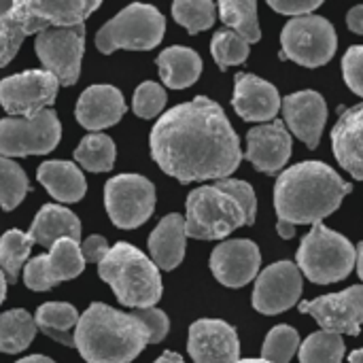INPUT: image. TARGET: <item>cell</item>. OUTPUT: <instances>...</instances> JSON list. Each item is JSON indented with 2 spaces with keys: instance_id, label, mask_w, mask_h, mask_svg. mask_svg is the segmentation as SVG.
Listing matches in <instances>:
<instances>
[{
  "instance_id": "cell-1",
  "label": "cell",
  "mask_w": 363,
  "mask_h": 363,
  "mask_svg": "<svg viewBox=\"0 0 363 363\" xmlns=\"http://www.w3.org/2000/svg\"><path fill=\"white\" fill-rule=\"evenodd\" d=\"M155 164L181 183L228 179L242 160L240 140L223 108L196 96L164 113L149 136Z\"/></svg>"
},
{
  "instance_id": "cell-2",
  "label": "cell",
  "mask_w": 363,
  "mask_h": 363,
  "mask_svg": "<svg viewBox=\"0 0 363 363\" xmlns=\"http://www.w3.org/2000/svg\"><path fill=\"white\" fill-rule=\"evenodd\" d=\"M351 185L323 162H302L281 172L274 187L279 221L315 225L338 211Z\"/></svg>"
},
{
  "instance_id": "cell-3",
  "label": "cell",
  "mask_w": 363,
  "mask_h": 363,
  "mask_svg": "<svg viewBox=\"0 0 363 363\" xmlns=\"http://www.w3.org/2000/svg\"><path fill=\"white\" fill-rule=\"evenodd\" d=\"M185 232L198 240H219L242 225H251L257 213V198L249 183L223 179L204 185L187 196Z\"/></svg>"
},
{
  "instance_id": "cell-4",
  "label": "cell",
  "mask_w": 363,
  "mask_h": 363,
  "mask_svg": "<svg viewBox=\"0 0 363 363\" xmlns=\"http://www.w3.org/2000/svg\"><path fill=\"white\" fill-rule=\"evenodd\" d=\"M149 345L147 328L134 313L94 302L74 330V347L87 363H130Z\"/></svg>"
},
{
  "instance_id": "cell-5",
  "label": "cell",
  "mask_w": 363,
  "mask_h": 363,
  "mask_svg": "<svg viewBox=\"0 0 363 363\" xmlns=\"http://www.w3.org/2000/svg\"><path fill=\"white\" fill-rule=\"evenodd\" d=\"M96 9L100 2L89 0H0V68L17 55L30 34L81 26Z\"/></svg>"
},
{
  "instance_id": "cell-6",
  "label": "cell",
  "mask_w": 363,
  "mask_h": 363,
  "mask_svg": "<svg viewBox=\"0 0 363 363\" xmlns=\"http://www.w3.org/2000/svg\"><path fill=\"white\" fill-rule=\"evenodd\" d=\"M98 277L111 285L115 298L134 311L153 308L162 298L157 266L130 242H117L98 264Z\"/></svg>"
},
{
  "instance_id": "cell-7",
  "label": "cell",
  "mask_w": 363,
  "mask_h": 363,
  "mask_svg": "<svg viewBox=\"0 0 363 363\" xmlns=\"http://www.w3.org/2000/svg\"><path fill=\"white\" fill-rule=\"evenodd\" d=\"M357 262V251L349 238L315 223L298 249V266L308 281L330 285L347 279Z\"/></svg>"
},
{
  "instance_id": "cell-8",
  "label": "cell",
  "mask_w": 363,
  "mask_h": 363,
  "mask_svg": "<svg viewBox=\"0 0 363 363\" xmlns=\"http://www.w3.org/2000/svg\"><path fill=\"white\" fill-rule=\"evenodd\" d=\"M166 30L164 15L151 4H130L106 21L96 34V47L104 55L115 49L147 51L162 43Z\"/></svg>"
},
{
  "instance_id": "cell-9",
  "label": "cell",
  "mask_w": 363,
  "mask_h": 363,
  "mask_svg": "<svg viewBox=\"0 0 363 363\" xmlns=\"http://www.w3.org/2000/svg\"><path fill=\"white\" fill-rule=\"evenodd\" d=\"M281 60H291L306 68L328 64L338 47L334 26L319 15H302L287 21L281 34Z\"/></svg>"
},
{
  "instance_id": "cell-10",
  "label": "cell",
  "mask_w": 363,
  "mask_h": 363,
  "mask_svg": "<svg viewBox=\"0 0 363 363\" xmlns=\"http://www.w3.org/2000/svg\"><path fill=\"white\" fill-rule=\"evenodd\" d=\"M62 125L53 108H45L32 117L0 119V155L26 157L45 155L60 143Z\"/></svg>"
},
{
  "instance_id": "cell-11",
  "label": "cell",
  "mask_w": 363,
  "mask_h": 363,
  "mask_svg": "<svg viewBox=\"0 0 363 363\" xmlns=\"http://www.w3.org/2000/svg\"><path fill=\"white\" fill-rule=\"evenodd\" d=\"M104 206L121 230L143 225L155 211V187L143 174H117L104 185Z\"/></svg>"
},
{
  "instance_id": "cell-12",
  "label": "cell",
  "mask_w": 363,
  "mask_h": 363,
  "mask_svg": "<svg viewBox=\"0 0 363 363\" xmlns=\"http://www.w3.org/2000/svg\"><path fill=\"white\" fill-rule=\"evenodd\" d=\"M36 55L60 85H74L85 51V26L49 28L36 36Z\"/></svg>"
},
{
  "instance_id": "cell-13",
  "label": "cell",
  "mask_w": 363,
  "mask_h": 363,
  "mask_svg": "<svg viewBox=\"0 0 363 363\" xmlns=\"http://www.w3.org/2000/svg\"><path fill=\"white\" fill-rule=\"evenodd\" d=\"M60 83L47 70H26L0 81V106L13 117H32L49 108Z\"/></svg>"
},
{
  "instance_id": "cell-14",
  "label": "cell",
  "mask_w": 363,
  "mask_h": 363,
  "mask_svg": "<svg viewBox=\"0 0 363 363\" xmlns=\"http://www.w3.org/2000/svg\"><path fill=\"white\" fill-rule=\"evenodd\" d=\"M85 270L81 247L72 238H60L47 255H38L23 266V283L32 291H47L64 281L77 279Z\"/></svg>"
},
{
  "instance_id": "cell-15",
  "label": "cell",
  "mask_w": 363,
  "mask_h": 363,
  "mask_svg": "<svg viewBox=\"0 0 363 363\" xmlns=\"http://www.w3.org/2000/svg\"><path fill=\"white\" fill-rule=\"evenodd\" d=\"M300 311L315 317L325 332L357 336L363 325V285L304 302L300 304Z\"/></svg>"
},
{
  "instance_id": "cell-16",
  "label": "cell",
  "mask_w": 363,
  "mask_h": 363,
  "mask_svg": "<svg viewBox=\"0 0 363 363\" xmlns=\"http://www.w3.org/2000/svg\"><path fill=\"white\" fill-rule=\"evenodd\" d=\"M302 294V274L296 264L279 262L268 266L255 283L253 306L264 315H279L298 304Z\"/></svg>"
},
{
  "instance_id": "cell-17",
  "label": "cell",
  "mask_w": 363,
  "mask_h": 363,
  "mask_svg": "<svg viewBox=\"0 0 363 363\" xmlns=\"http://www.w3.org/2000/svg\"><path fill=\"white\" fill-rule=\"evenodd\" d=\"M187 351L196 363H236L240 357V342L230 323L200 319L189 328Z\"/></svg>"
},
{
  "instance_id": "cell-18",
  "label": "cell",
  "mask_w": 363,
  "mask_h": 363,
  "mask_svg": "<svg viewBox=\"0 0 363 363\" xmlns=\"http://www.w3.org/2000/svg\"><path fill=\"white\" fill-rule=\"evenodd\" d=\"M262 255L251 240H225L211 255V270L215 279L232 289L245 287L259 272Z\"/></svg>"
},
{
  "instance_id": "cell-19",
  "label": "cell",
  "mask_w": 363,
  "mask_h": 363,
  "mask_svg": "<svg viewBox=\"0 0 363 363\" xmlns=\"http://www.w3.org/2000/svg\"><path fill=\"white\" fill-rule=\"evenodd\" d=\"M283 113L289 130L311 149L319 145L328 119V104L321 94L313 89L289 94L283 100Z\"/></svg>"
},
{
  "instance_id": "cell-20",
  "label": "cell",
  "mask_w": 363,
  "mask_h": 363,
  "mask_svg": "<svg viewBox=\"0 0 363 363\" xmlns=\"http://www.w3.org/2000/svg\"><path fill=\"white\" fill-rule=\"evenodd\" d=\"M291 155V134L281 121L264 123L247 134V160L266 174H277Z\"/></svg>"
},
{
  "instance_id": "cell-21",
  "label": "cell",
  "mask_w": 363,
  "mask_h": 363,
  "mask_svg": "<svg viewBox=\"0 0 363 363\" xmlns=\"http://www.w3.org/2000/svg\"><path fill=\"white\" fill-rule=\"evenodd\" d=\"M125 115L123 94L115 85L96 83L89 85L77 102L74 117L87 130H104L115 125Z\"/></svg>"
},
{
  "instance_id": "cell-22",
  "label": "cell",
  "mask_w": 363,
  "mask_h": 363,
  "mask_svg": "<svg viewBox=\"0 0 363 363\" xmlns=\"http://www.w3.org/2000/svg\"><path fill=\"white\" fill-rule=\"evenodd\" d=\"M234 111L247 121L274 119L281 108V96L277 87L255 74L238 72L234 79Z\"/></svg>"
},
{
  "instance_id": "cell-23",
  "label": "cell",
  "mask_w": 363,
  "mask_h": 363,
  "mask_svg": "<svg viewBox=\"0 0 363 363\" xmlns=\"http://www.w3.org/2000/svg\"><path fill=\"white\" fill-rule=\"evenodd\" d=\"M332 147L338 164L363 181V104L342 113L332 130Z\"/></svg>"
},
{
  "instance_id": "cell-24",
  "label": "cell",
  "mask_w": 363,
  "mask_h": 363,
  "mask_svg": "<svg viewBox=\"0 0 363 363\" xmlns=\"http://www.w3.org/2000/svg\"><path fill=\"white\" fill-rule=\"evenodd\" d=\"M185 219L179 213L166 215L149 236L151 262L162 270H174L185 257Z\"/></svg>"
},
{
  "instance_id": "cell-25",
  "label": "cell",
  "mask_w": 363,
  "mask_h": 363,
  "mask_svg": "<svg viewBox=\"0 0 363 363\" xmlns=\"http://www.w3.org/2000/svg\"><path fill=\"white\" fill-rule=\"evenodd\" d=\"M36 179L47 189V194L57 202H66V204L79 202L87 191L85 177L72 162H64V160L45 162L38 166Z\"/></svg>"
},
{
  "instance_id": "cell-26",
  "label": "cell",
  "mask_w": 363,
  "mask_h": 363,
  "mask_svg": "<svg viewBox=\"0 0 363 363\" xmlns=\"http://www.w3.org/2000/svg\"><path fill=\"white\" fill-rule=\"evenodd\" d=\"M34 242H38L40 247H53L60 238H72L79 242L81 238V221L79 217L60 206V204H45L38 215L34 217L30 232H28Z\"/></svg>"
},
{
  "instance_id": "cell-27",
  "label": "cell",
  "mask_w": 363,
  "mask_h": 363,
  "mask_svg": "<svg viewBox=\"0 0 363 363\" xmlns=\"http://www.w3.org/2000/svg\"><path fill=\"white\" fill-rule=\"evenodd\" d=\"M157 68L164 85L170 89H185L200 79L202 57L189 47H168L157 55Z\"/></svg>"
},
{
  "instance_id": "cell-28",
  "label": "cell",
  "mask_w": 363,
  "mask_h": 363,
  "mask_svg": "<svg viewBox=\"0 0 363 363\" xmlns=\"http://www.w3.org/2000/svg\"><path fill=\"white\" fill-rule=\"evenodd\" d=\"M36 334V321L23 308L6 311L0 315V351L2 353H21L30 347Z\"/></svg>"
},
{
  "instance_id": "cell-29",
  "label": "cell",
  "mask_w": 363,
  "mask_h": 363,
  "mask_svg": "<svg viewBox=\"0 0 363 363\" xmlns=\"http://www.w3.org/2000/svg\"><path fill=\"white\" fill-rule=\"evenodd\" d=\"M221 21L228 23L247 43H257L262 38L257 21V4L253 0H223L219 2Z\"/></svg>"
},
{
  "instance_id": "cell-30",
  "label": "cell",
  "mask_w": 363,
  "mask_h": 363,
  "mask_svg": "<svg viewBox=\"0 0 363 363\" xmlns=\"http://www.w3.org/2000/svg\"><path fill=\"white\" fill-rule=\"evenodd\" d=\"M34 238L28 232L9 230L0 238V270L6 277V283H17L21 268L28 264L30 249Z\"/></svg>"
},
{
  "instance_id": "cell-31",
  "label": "cell",
  "mask_w": 363,
  "mask_h": 363,
  "mask_svg": "<svg viewBox=\"0 0 363 363\" xmlns=\"http://www.w3.org/2000/svg\"><path fill=\"white\" fill-rule=\"evenodd\" d=\"M74 160L89 172H108L115 164V143L106 134H87L74 149Z\"/></svg>"
},
{
  "instance_id": "cell-32",
  "label": "cell",
  "mask_w": 363,
  "mask_h": 363,
  "mask_svg": "<svg viewBox=\"0 0 363 363\" xmlns=\"http://www.w3.org/2000/svg\"><path fill=\"white\" fill-rule=\"evenodd\" d=\"M345 340L340 334L317 332L308 336L300 349V363H342Z\"/></svg>"
},
{
  "instance_id": "cell-33",
  "label": "cell",
  "mask_w": 363,
  "mask_h": 363,
  "mask_svg": "<svg viewBox=\"0 0 363 363\" xmlns=\"http://www.w3.org/2000/svg\"><path fill=\"white\" fill-rule=\"evenodd\" d=\"M30 189L26 172L9 157L0 155V208L13 211L21 204Z\"/></svg>"
},
{
  "instance_id": "cell-34",
  "label": "cell",
  "mask_w": 363,
  "mask_h": 363,
  "mask_svg": "<svg viewBox=\"0 0 363 363\" xmlns=\"http://www.w3.org/2000/svg\"><path fill=\"white\" fill-rule=\"evenodd\" d=\"M217 6L211 0H177L172 4V17L187 28L189 34L208 30L215 23Z\"/></svg>"
},
{
  "instance_id": "cell-35",
  "label": "cell",
  "mask_w": 363,
  "mask_h": 363,
  "mask_svg": "<svg viewBox=\"0 0 363 363\" xmlns=\"http://www.w3.org/2000/svg\"><path fill=\"white\" fill-rule=\"evenodd\" d=\"M211 53L221 70L238 66L249 57V43L232 30H221L211 40Z\"/></svg>"
},
{
  "instance_id": "cell-36",
  "label": "cell",
  "mask_w": 363,
  "mask_h": 363,
  "mask_svg": "<svg viewBox=\"0 0 363 363\" xmlns=\"http://www.w3.org/2000/svg\"><path fill=\"white\" fill-rule=\"evenodd\" d=\"M300 345V336L289 325H277L264 340L262 359L270 363H289Z\"/></svg>"
},
{
  "instance_id": "cell-37",
  "label": "cell",
  "mask_w": 363,
  "mask_h": 363,
  "mask_svg": "<svg viewBox=\"0 0 363 363\" xmlns=\"http://www.w3.org/2000/svg\"><path fill=\"white\" fill-rule=\"evenodd\" d=\"M36 325L40 330L70 332L79 323V313L72 304L66 302H47L36 311Z\"/></svg>"
},
{
  "instance_id": "cell-38",
  "label": "cell",
  "mask_w": 363,
  "mask_h": 363,
  "mask_svg": "<svg viewBox=\"0 0 363 363\" xmlns=\"http://www.w3.org/2000/svg\"><path fill=\"white\" fill-rule=\"evenodd\" d=\"M166 106V89L155 81H145L136 87L132 108L143 119H153Z\"/></svg>"
},
{
  "instance_id": "cell-39",
  "label": "cell",
  "mask_w": 363,
  "mask_h": 363,
  "mask_svg": "<svg viewBox=\"0 0 363 363\" xmlns=\"http://www.w3.org/2000/svg\"><path fill=\"white\" fill-rule=\"evenodd\" d=\"M342 74L347 85L363 98V45L351 47L342 57Z\"/></svg>"
},
{
  "instance_id": "cell-40",
  "label": "cell",
  "mask_w": 363,
  "mask_h": 363,
  "mask_svg": "<svg viewBox=\"0 0 363 363\" xmlns=\"http://www.w3.org/2000/svg\"><path fill=\"white\" fill-rule=\"evenodd\" d=\"M134 317L147 328L149 345H157V342H162L166 338V334L170 330V321H168L164 311H160V308H143V311H134Z\"/></svg>"
},
{
  "instance_id": "cell-41",
  "label": "cell",
  "mask_w": 363,
  "mask_h": 363,
  "mask_svg": "<svg viewBox=\"0 0 363 363\" xmlns=\"http://www.w3.org/2000/svg\"><path fill=\"white\" fill-rule=\"evenodd\" d=\"M270 6H272L274 11L283 13V15L302 17V15H313V11L319 9L321 2H319V0H281V2L272 0Z\"/></svg>"
},
{
  "instance_id": "cell-42",
  "label": "cell",
  "mask_w": 363,
  "mask_h": 363,
  "mask_svg": "<svg viewBox=\"0 0 363 363\" xmlns=\"http://www.w3.org/2000/svg\"><path fill=\"white\" fill-rule=\"evenodd\" d=\"M108 249H111V247H108L106 238L94 234V236H89V238L81 245V255H83L85 264H87V262H89V264H100V262L106 257Z\"/></svg>"
},
{
  "instance_id": "cell-43",
  "label": "cell",
  "mask_w": 363,
  "mask_h": 363,
  "mask_svg": "<svg viewBox=\"0 0 363 363\" xmlns=\"http://www.w3.org/2000/svg\"><path fill=\"white\" fill-rule=\"evenodd\" d=\"M347 26L355 32V34H363V4H357L349 11L347 15Z\"/></svg>"
},
{
  "instance_id": "cell-44",
  "label": "cell",
  "mask_w": 363,
  "mask_h": 363,
  "mask_svg": "<svg viewBox=\"0 0 363 363\" xmlns=\"http://www.w3.org/2000/svg\"><path fill=\"white\" fill-rule=\"evenodd\" d=\"M47 338L64 345V347H74V334L72 332H53V330H40Z\"/></svg>"
},
{
  "instance_id": "cell-45",
  "label": "cell",
  "mask_w": 363,
  "mask_h": 363,
  "mask_svg": "<svg viewBox=\"0 0 363 363\" xmlns=\"http://www.w3.org/2000/svg\"><path fill=\"white\" fill-rule=\"evenodd\" d=\"M277 232H279V236H281V238L289 240V238H294L296 225H291V223H285V221H279V223H277Z\"/></svg>"
},
{
  "instance_id": "cell-46",
  "label": "cell",
  "mask_w": 363,
  "mask_h": 363,
  "mask_svg": "<svg viewBox=\"0 0 363 363\" xmlns=\"http://www.w3.org/2000/svg\"><path fill=\"white\" fill-rule=\"evenodd\" d=\"M155 363H185L183 362V357L179 355V353H172V351H166V353H162Z\"/></svg>"
},
{
  "instance_id": "cell-47",
  "label": "cell",
  "mask_w": 363,
  "mask_h": 363,
  "mask_svg": "<svg viewBox=\"0 0 363 363\" xmlns=\"http://www.w3.org/2000/svg\"><path fill=\"white\" fill-rule=\"evenodd\" d=\"M17 363H55V362H53V359H49V357H45V355H30V357L19 359Z\"/></svg>"
},
{
  "instance_id": "cell-48",
  "label": "cell",
  "mask_w": 363,
  "mask_h": 363,
  "mask_svg": "<svg viewBox=\"0 0 363 363\" xmlns=\"http://www.w3.org/2000/svg\"><path fill=\"white\" fill-rule=\"evenodd\" d=\"M357 272H359V279L363 281V242L357 245Z\"/></svg>"
},
{
  "instance_id": "cell-49",
  "label": "cell",
  "mask_w": 363,
  "mask_h": 363,
  "mask_svg": "<svg viewBox=\"0 0 363 363\" xmlns=\"http://www.w3.org/2000/svg\"><path fill=\"white\" fill-rule=\"evenodd\" d=\"M6 277H4V272L0 270V304L4 302V298H6Z\"/></svg>"
},
{
  "instance_id": "cell-50",
  "label": "cell",
  "mask_w": 363,
  "mask_h": 363,
  "mask_svg": "<svg viewBox=\"0 0 363 363\" xmlns=\"http://www.w3.org/2000/svg\"><path fill=\"white\" fill-rule=\"evenodd\" d=\"M349 362H351V363H363V349H359V351H353V353L349 355Z\"/></svg>"
},
{
  "instance_id": "cell-51",
  "label": "cell",
  "mask_w": 363,
  "mask_h": 363,
  "mask_svg": "<svg viewBox=\"0 0 363 363\" xmlns=\"http://www.w3.org/2000/svg\"><path fill=\"white\" fill-rule=\"evenodd\" d=\"M236 363H270V362H266V359H238Z\"/></svg>"
}]
</instances>
